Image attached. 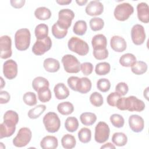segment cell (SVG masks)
Returning <instances> with one entry per match:
<instances>
[{
  "instance_id": "obj_1",
  "label": "cell",
  "mask_w": 149,
  "mask_h": 149,
  "mask_svg": "<svg viewBox=\"0 0 149 149\" xmlns=\"http://www.w3.org/2000/svg\"><path fill=\"white\" fill-rule=\"evenodd\" d=\"M116 107L121 111L141 112L145 108V104L136 97L131 95L127 97H120L118 100Z\"/></svg>"
},
{
  "instance_id": "obj_2",
  "label": "cell",
  "mask_w": 149,
  "mask_h": 149,
  "mask_svg": "<svg viewBox=\"0 0 149 149\" xmlns=\"http://www.w3.org/2000/svg\"><path fill=\"white\" fill-rule=\"evenodd\" d=\"M31 34L28 29H19L15 34V44L19 51H25L28 49L30 44Z\"/></svg>"
},
{
  "instance_id": "obj_3",
  "label": "cell",
  "mask_w": 149,
  "mask_h": 149,
  "mask_svg": "<svg viewBox=\"0 0 149 149\" xmlns=\"http://www.w3.org/2000/svg\"><path fill=\"white\" fill-rule=\"evenodd\" d=\"M68 47L71 51L80 56L87 55L89 51V47L87 43L77 37H72L69 39Z\"/></svg>"
},
{
  "instance_id": "obj_4",
  "label": "cell",
  "mask_w": 149,
  "mask_h": 149,
  "mask_svg": "<svg viewBox=\"0 0 149 149\" xmlns=\"http://www.w3.org/2000/svg\"><path fill=\"white\" fill-rule=\"evenodd\" d=\"M45 129L49 133L58 132L61 126V120L58 115L54 112H49L45 115L42 119Z\"/></svg>"
},
{
  "instance_id": "obj_5",
  "label": "cell",
  "mask_w": 149,
  "mask_h": 149,
  "mask_svg": "<svg viewBox=\"0 0 149 149\" xmlns=\"http://www.w3.org/2000/svg\"><path fill=\"white\" fill-rule=\"evenodd\" d=\"M133 6L127 2L118 4L115 8L113 15L115 19L119 21H125L133 13Z\"/></svg>"
},
{
  "instance_id": "obj_6",
  "label": "cell",
  "mask_w": 149,
  "mask_h": 149,
  "mask_svg": "<svg viewBox=\"0 0 149 149\" xmlns=\"http://www.w3.org/2000/svg\"><path fill=\"white\" fill-rule=\"evenodd\" d=\"M65 70L69 73H77L80 70V63L76 56L71 54L65 55L62 58Z\"/></svg>"
},
{
  "instance_id": "obj_7",
  "label": "cell",
  "mask_w": 149,
  "mask_h": 149,
  "mask_svg": "<svg viewBox=\"0 0 149 149\" xmlns=\"http://www.w3.org/2000/svg\"><path fill=\"white\" fill-rule=\"evenodd\" d=\"M32 133L30 129L26 127L19 129L16 136L13 140V144L16 147H23L27 146L30 141Z\"/></svg>"
},
{
  "instance_id": "obj_8",
  "label": "cell",
  "mask_w": 149,
  "mask_h": 149,
  "mask_svg": "<svg viewBox=\"0 0 149 149\" xmlns=\"http://www.w3.org/2000/svg\"><path fill=\"white\" fill-rule=\"evenodd\" d=\"M74 17V12L69 9H63L58 12V19L56 22L62 29L68 30L72 24V21Z\"/></svg>"
},
{
  "instance_id": "obj_9",
  "label": "cell",
  "mask_w": 149,
  "mask_h": 149,
  "mask_svg": "<svg viewBox=\"0 0 149 149\" xmlns=\"http://www.w3.org/2000/svg\"><path fill=\"white\" fill-rule=\"evenodd\" d=\"M110 129L104 122H99L95 127L94 139L98 143H104L107 141L109 137Z\"/></svg>"
},
{
  "instance_id": "obj_10",
  "label": "cell",
  "mask_w": 149,
  "mask_h": 149,
  "mask_svg": "<svg viewBox=\"0 0 149 149\" xmlns=\"http://www.w3.org/2000/svg\"><path fill=\"white\" fill-rule=\"evenodd\" d=\"M52 47V41L49 37L42 40H37L32 47V52L36 55H42L49 51Z\"/></svg>"
},
{
  "instance_id": "obj_11",
  "label": "cell",
  "mask_w": 149,
  "mask_h": 149,
  "mask_svg": "<svg viewBox=\"0 0 149 149\" xmlns=\"http://www.w3.org/2000/svg\"><path fill=\"white\" fill-rule=\"evenodd\" d=\"M146 35L144 27L141 24L134 25L131 30V38L133 42L137 45H141L146 40Z\"/></svg>"
},
{
  "instance_id": "obj_12",
  "label": "cell",
  "mask_w": 149,
  "mask_h": 149,
  "mask_svg": "<svg viewBox=\"0 0 149 149\" xmlns=\"http://www.w3.org/2000/svg\"><path fill=\"white\" fill-rule=\"evenodd\" d=\"M12 40L8 36H2L0 38L1 58L8 59L12 56Z\"/></svg>"
},
{
  "instance_id": "obj_13",
  "label": "cell",
  "mask_w": 149,
  "mask_h": 149,
  "mask_svg": "<svg viewBox=\"0 0 149 149\" xmlns=\"http://www.w3.org/2000/svg\"><path fill=\"white\" fill-rule=\"evenodd\" d=\"M17 65L13 59L6 61L3 65V73L4 76L9 79L12 80L15 78L17 74Z\"/></svg>"
},
{
  "instance_id": "obj_14",
  "label": "cell",
  "mask_w": 149,
  "mask_h": 149,
  "mask_svg": "<svg viewBox=\"0 0 149 149\" xmlns=\"http://www.w3.org/2000/svg\"><path fill=\"white\" fill-rule=\"evenodd\" d=\"M85 11L91 16L100 15L104 11V5L99 1H91L86 6Z\"/></svg>"
},
{
  "instance_id": "obj_15",
  "label": "cell",
  "mask_w": 149,
  "mask_h": 149,
  "mask_svg": "<svg viewBox=\"0 0 149 149\" xmlns=\"http://www.w3.org/2000/svg\"><path fill=\"white\" fill-rule=\"evenodd\" d=\"M129 125L131 130L135 133L141 132L144 127V121L138 115H132L129 118Z\"/></svg>"
},
{
  "instance_id": "obj_16",
  "label": "cell",
  "mask_w": 149,
  "mask_h": 149,
  "mask_svg": "<svg viewBox=\"0 0 149 149\" xmlns=\"http://www.w3.org/2000/svg\"><path fill=\"white\" fill-rule=\"evenodd\" d=\"M111 48L115 52H122L126 50L127 44L125 40L119 36H113L110 40Z\"/></svg>"
},
{
  "instance_id": "obj_17",
  "label": "cell",
  "mask_w": 149,
  "mask_h": 149,
  "mask_svg": "<svg viewBox=\"0 0 149 149\" xmlns=\"http://www.w3.org/2000/svg\"><path fill=\"white\" fill-rule=\"evenodd\" d=\"M137 17L140 21L147 23L149 22V8L147 3L141 2L137 5Z\"/></svg>"
},
{
  "instance_id": "obj_18",
  "label": "cell",
  "mask_w": 149,
  "mask_h": 149,
  "mask_svg": "<svg viewBox=\"0 0 149 149\" xmlns=\"http://www.w3.org/2000/svg\"><path fill=\"white\" fill-rule=\"evenodd\" d=\"M91 81L86 77L79 78L76 84V91L81 94H86L91 89Z\"/></svg>"
},
{
  "instance_id": "obj_19",
  "label": "cell",
  "mask_w": 149,
  "mask_h": 149,
  "mask_svg": "<svg viewBox=\"0 0 149 149\" xmlns=\"http://www.w3.org/2000/svg\"><path fill=\"white\" fill-rule=\"evenodd\" d=\"M55 96L58 100H63L69 95V91L63 83L56 84L54 88Z\"/></svg>"
},
{
  "instance_id": "obj_20",
  "label": "cell",
  "mask_w": 149,
  "mask_h": 149,
  "mask_svg": "<svg viewBox=\"0 0 149 149\" xmlns=\"http://www.w3.org/2000/svg\"><path fill=\"white\" fill-rule=\"evenodd\" d=\"M58 146V139L53 136H46L40 141V146L43 149H55Z\"/></svg>"
},
{
  "instance_id": "obj_21",
  "label": "cell",
  "mask_w": 149,
  "mask_h": 149,
  "mask_svg": "<svg viewBox=\"0 0 149 149\" xmlns=\"http://www.w3.org/2000/svg\"><path fill=\"white\" fill-rule=\"evenodd\" d=\"M3 123L10 126H16L19 122V115L12 110L7 111L3 115Z\"/></svg>"
},
{
  "instance_id": "obj_22",
  "label": "cell",
  "mask_w": 149,
  "mask_h": 149,
  "mask_svg": "<svg viewBox=\"0 0 149 149\" xmlns=\"http://www.w3.org/2000/svg\"><path fill=\"white\" fill-rule=\"evenodd\" d=\"M91 44L93 49L107 48V40L105 36L102 34L95 35L91 40Z\"/></svg>"
},
{
  "instance_id": "obj_23",
  "label": "cell",
  "mask_w": 149,
  "mask_h": 149,
  "mask_svg": "<svg viewBox=\"0 0 149 149\" xmlns=\"http://www.w3.org/2000/svg\"><path fill=\"white\" fill-rule=\"evenodd\" d=\"M43 66L45 70L50 73H55L60 68L59 62L54 58H48L44 61Z\"/></svg>"
},
{
  "instance_id": "obj_24",
  "label": "cell",
  "mask_w": 149,
  "mask_h": 149,
  "mask_svg": "<svg viewBox=\"0 0 149 149\" xmlns=\"http://www.w3.org/2000/svg\"><path fill=\"white\" fill-rule=\"evenodd\" d=\"M49 83L48 80L41 76H38L34 78L32 81V87L33 89L38 92L39 90L49 87Z\"/></svg>"
},
{
  "instance_id": "obj_25",
  "label": "cell",
  "mask_w": 149,
  "mask_h": 149,
  "mask_svg": "<svg viewBox=\"0 0 149 149\" xmlns=\"http://www.w3.org/2000/svg\"><path fill=\"white\" fill-rule=\"evenodd\" d=\"M136 61V56L130 53L125 54L119 58V63L124 67H131Z\"/></svg>"
},
{
  "instance_id": "obj_26",
  "label": "cell",
  "mask_w": 149,
  "mask_h": 149,
  "mask_svg": "<svg viewBox=\"0 0 149 149\" xmlns=\"http://www.w3.org/2000/svg\"><path fill=\"white\" fill-rule=\"evenodd\" d=\"M34 15L38 20H45L51 17V12L48 8L44 6H41L37 8L35 10Z\"/></svg>"
},
{
  "instance_id": "obj_27",
  "label": "cell",
  "mask_w": 149,
  "mask_h": 149,
  "mask_svg": "<svg viewBox=\"0 0 149 149\" xmlns=\"http://www.w3.org/2000/svg\"><path fill=\"white\" fill-rule=\"evenodd\" d=\"M57 110L63 115H68L73 112L74 107L73 105L69 101L62 102L58 105Z\"/></svg>"
},
{
  "instance_id": "obj_28",
  "label": "cell",
  "mask_w": 149,
  "mask_h": 149,
  "mask_svg": "<svg viewBox=\"0 0 149 149\" xmlns=\"http://www.w3.org/2000/svg\"><path fill=\"white\" fill-rule=\"evenodd\" d=\"M80 119L83 125L91 126L97 120V116L92 112H84L80 115Z\"/></svg>"
},
{
  "instance_id": "obj_29",
  "label": "cell",
  "mask_w": 149,
  "mask_h": 149,
  "mask_svg": "<svg viewBox=\"0 0 149 149\" xmlns=\"http://www.w3.org/2000/svg\"><path fill=\"white\" fill-rule=\"evenodd\" d=\"M37 40H42L48 37V26L44 23L38 24L34 30Z\"/></svg>"
},
{
  "instance_id": "obj_30",
  "label": "cell",
  "mask_w": 149,
  "mask_h": 149,
  "mask_svg": "<svg viewBox=\"0 0 149 149\" xmlns=\"http://www.w3.org/2000/svg\"><path fill=\"white\" fill-rule=\"evenodd\" d=\"M112 141L116 146L122 147L126 144L127 137L122 132H116L112 137Z\"/></svg>"
},
{
  "instance_id": "obj_31",
  "label": "cell",
  "mask_w": 149,
  "mask_h": 149,
  "mask_svg": "<svg viewBox=\"0 0 149 149\" xmlns=\"http://www.w3.org/2000/svg\"><path fill=\"white\" fill-rule=\"evenodd\" d=\"M62 147L66 149H71L74 148L76 144L75 137L70 134H65L61 139Z\"/></svg>"
},
{
  "instance_id": "obj_32",
  "label": "cell",
  "mask_w": 149,
  "mask_h": 149,
  "mask_svg": "<svg viewBox=\"0 0 149 149\" xmlns=\"http://www.w3.org/2000/svg\"><path fill=\"white\" fill-rule=\"evenodd\" d=\"M147 65L143 61H136L135 63L131 66L132 72L137 75H140L145 73L147 70Z\"/></svg>"
},
{
  "instance_id": "obj_33",
  "label": "cell",
  "mask_w": 149,
  "mask_h": 149,
  "mask_svg": "<svg viewBox=\"0 0 149 149\" xmlns=\"http://www.w3.org/2000/svg\"><path fill=\"white\" fill-rule=\"evenodd\" d=\"M65 127L69 132H74L79 127V121L76 117L70 116L66 118L65 122Z\"/></svg>"
},
{
  "instance_id": "obj_34",
  "label": "cell",
  "mask_w": 149,
  "mask_h": 149,
  "mask_svg": "<svg viewBox=\"0 0 149 149\" xmlns=\"http://www.w3.org/2000/svg\"><path fill=\"white\" fill-rule=\"evenodd\" d=\"M87 29V26L86 21L83 20H79L76 22L73 28V31L74 34L78 36L84 35Z\"/></svg>"
},
{
  "instance_id": "obj_35",
  "label": "cell",
  "mask_w": 149,
  "mask_h": 149,
  "mask_svg": "<svg viewBox=\"0 0 149 149\" xmlns=\"http://www.w3.org/2000/svg\"><path fill=\"white\" fill-rule=\"evenodd\" d=\"M0 139L8 137L13 135L16 130V126H10L2 122L0 125Z\"/></svg>"
},
{
  "instance_id": "obj_36",
  "label": "cell",
  "mask_w": 149,
  "mask_h": 149,
  "mask_svg": "<svg viewBox=\"0 0 149 149\" xmlns=\"http://www.w3.org/2000/svg\"><path fill=\"white\" fill-rule=\"evenodd\" d=\"M111 70V65L106 62H100L96 65L95 72L97 75L104 76L107 74Z\"/></svg>"
},
{
  "instance_id": "obj_37",
  "label": "cell",
  "mask_w": 149,
  "mask_h": 149,
  "mask_svg": "<svg viewBox=\"0 0 149 149\" xmlns=\"http://www.w3.org/2000/svg\"><path fill=\"white\" fill-rule=\"evenodd\" d=\"M46 109V106L43 104H39L30 109L28 112V116L30 119L38 118Z\"/></svg>"
},
{
  "instance_id": "obj_38",
  "label": "cell",
  "mask_w": 149,
  "mask_h": 149,
  "mask_svg": "<svg viewBox=\"0 0 149 149\" xmlns=\"http://www.w3.org/2000/svg\"><path fill=\"white\" fill-rule=\"evenodd\" d=\"M78 138L80 141L83 143L90 142L91 139V130L87 127L81 128L78 132Z\"/></svg>"
},
{
  "instance_id": "obj_39",
  "label": "cell",
  "mask_w": 149,
  "mask_h": 149,
  "mask_svg": "<svg viewBox=\"0 0 149 149\" xmlns=\"http://www.w3.org/2000/svg\"><path fill=\"white\" fill-rule=\"evenodd\" d=\"M52 35L57 39L63 38L68 34V30H65L61 28L56 23H55L52 26Z\"/></svg>"
},
{
  "instance_id": "obj_40",
  "label": "cell",
  "mask_w": 149,
  "mask_h": 149,
  "mask_svg": "<svg viewBox=\"0 0 149 149\" xmlns=\"http://www.w3.org/2000/svg\"><path fill=\"white\" fill-rule=\"evenodd\" d=\"M90 27L93 31H96L101 30L104 26V22L100 17H93L90 20Z\"/></svg>"
},
{
  "instance_id": "obj_41",
  "label": "cell",
  "mask_w": 149,
  "mask_h": 149,
  "mask_svg": "<svg viewBox=\"0 0 149 149\" xmlns=\"http://www.w3.org/2000/svg\"><path fill=\"white\" fill-rule=\"evenodd\" d=\"M38 98L42 102H48L52 97L51 90L49 87L45 88L39 90L38 92Z\"/></svg>"
},
{
  "instance_id": "obj_42",
  "label": "cell",
  "mask_w": 149,
  "mask_h": 149,
  "mask_svg": "<svg viewBox=\"0 0 149 149\" xmlns=\"http://www.w3.org/2000/svg\"><path fill=\"white\" fill-rule=\"evenodd\" d=\"M90 101L93 106L99 107L103 104V97L100 93L95 91L90 95Z\"/></svg>"
},
{
  "instance_id": "obj_43",
  "label": "cell",
  "mask_w": 149,
  "mask_h": 149,
  "mask_svg": "<svg viewBox=\"0 0 149 149\" xmlns=\"http://www.w3.org/2000/svg\"><path fill=\"white\" fill-rule=\"evenodd\" d=\"M110 121L112 125L117 128L122 127L125 123V120L123 116L118 113L112 114L110 116Z\"/></svg>"
},
{
  "instance_id": "obj_44",
  "label": "cell",
  "mask_w": 149,
  "mask_h": 149,
  "mask_svg": "<svg viewBox=\"0 0 149 149\" xmlns=\"http://www.w3.org/2000/svg\"><path fill=\"white\" fill-rule=\"evenodd\" d=\"M97 87L100 91L105 93L109 90L111 88V83L107 79H100L97 82Z\"/></svg>"
},
{
  "instance_id": "obj_45",
  "label": "cell",
  "mask_w": 149,
  "mask_h": 149,
  "mask_svg": "<svg viewBox=\"0 0 149 149\" xmlns=\"http://www.w3.org/2000/svg\"><path fill=\"white\" fill-rule=\"evenodd\" d=\"M24 102L29 106H33L37 104V97L35 93L33 92H27L23 97Z\"/></svg>"
},
{
  "instance_id": "obj_46",
  "label": "cell",
  "mask_w": 149,
  "mask_h": 149,
  "mask_svg": "<svg viewBox=\"0 0 149 149\" xmlns=\"http://www.w3.org/2000/svg\"><path fill=\"white\" fill-rule=\"evenodd\" d=\"M93 55L97 60H103L108 56V51L107 48L93 49Z\"/></svg>"
},
{
  "instance_id": "obj_47",
  "label": "cell",
  "mask_w": 149,
  "mask_h": 149,
  "mask_svg": "<svg viewBox=\"0 0 149 149\" xmlns=\"http://www.w3.org/2000/svg\"><path fill=\"white\" fill-rule=\"evenodd\" d=\"M121 97V95L117 92H112L110 93L107 98V103L111 107H116L118 100Z\"/></svg>"
},
{
  "instance_id": "obj_48",
  "label": "cell",
  "mask_w": 149,
  "mask_h": 149,
  "mask_svg": "<svg viewBox=\"0 0 149 149\" xmlns=\"http://www.w3.org/2000/svg\"><path fill=\"white\" fill-rule=\"evenodd\" d=\"M129 91V87L125 82H119L115 87V91L119 93L121 96L125 95Z\"/></svg>"
},
{
  "instance_id": "obj_49",
  "label": "cell",
  "mask_w": 149,
  "mask_h": 149,
  "mask_svg": "<svg viewBox=\"0 0 149 149\" xmlns=\"http://www.w3.org/2000/svg\"><path fill=\"white\" fill-rule=\"evenodd\" d=\"M93 65L90 62H86L80 65V70L86 76L90 75L93 72Z\"/></svg>"
},
{
  "instance_id": "obj_50",
  "label": "cell",
  "mask_w": 149,
  "mask_h": 149,
  "mask_svg": "<svg viewBox=\"0 0 149 149\" xmlns=\"http://www.w3.org/2000/svg\"><path fill=\"white\" fill-rule=\"evenodd\" d=\"M79 77L77 76H70L68 79L67 82L69 87L73 91H76V84Z\"/></svg>"
},
{
  "instance_id": "obj_51",
  "label": "cell",
  "mask_w": 149,
  "mask_h": 149,
  "mask_svg": "<svg viewBox=\"0 0 149 149\" xmlns=\"http://www.w3.org/2000/svg\"><path fill=\"white\" fill-rule=\"evenodd\" d=\"M10 99V94L6 91H1L0 92V103L1 104L8 103Z\"/></svg>"
},
{
  "instance_id": "obj_52",
  "label": "cell",
  "mask_w": 149,
  "mask_h": 149,
  "mask_svg": "<svg viewBox=\"0 0 149 149\" xmlns=\"http://www.w3.org/2000/svg\"><path fill=\"white\" fill-rule=\"evenodd\" d=\"M26 2L25 0H11L10 1V3L12 6L16 9L21 8L23 7Z\"/></svg>"
},
{
  "instance_id": "obj_53",
  "label": "cell",
  "mask_w": 149,
  "mask_h": 149,
  "mask_svg": "<svg viewBox=\"0 0 149 149\" xmlns=\"http://www.w3.org/2000/svg\"><path fill=\"white\" fill-rule=\"evenodd\" d=\"M116 147H115V146L113 144H112L111 143H106V144H104L103 146H102L101 147V149H102V148H109V149H111V148H113V149H115Z\"/></svg>"
},
{
  "instance_id": "obj_54",
  "label": "cell",
  "mask_w": 149,
  "mask_h": 149,
  "mask_svg": "<svg viewBox=\"0 0 149 149\" xmlns=\"http://www.w3.org/2000/svg\"><path fill=\"white\" fill-rule=\"evenodd\" d=\"M56 2L61 5H66L72 2V1L71 0H57L56 1Z\"/></svg>"
},
{
  "instance_id": "obj_55",
  "label": "cell",
  "mask_w": 149,
  "mask_h": 149,
  "mask_svg": "<svg viewBox=\"0 0 149 149\" xmlns=\"http://www.w3.org/2000/svg\"><path fill=\"white\" fill-rule=\"evenodd\" d=\"M87 0H76V2L78 4V5H80V6H83V5H84L86 3H87Z\"/></svg>"
},
{
  "instance_id": "obj_56",
  "label": "cell",
  "mask_w": 149,
  "mask_h": 149,
  "mask_svg": "<svg viewBox=\"0 0 149 149\" xmlns=\"http://www.w3.org/2000/svg\"><path fill=\"white\" fill-rule=\"evenodd\" d=\"M148 88H149V87H147L146 88V90L144 91V93H143V95L147 100H148Z\"/></svg>"
},
{
  "instance_id": "obj_57",
  "label": "cell",
  "mask_w": 149,
  "mask_h": 149,
  "mask_svg": "<svg viewBox=\"0 0 149 149\" xmlns=\"http://www.w3.org/2000/svg\"><path fill=\"white\" fill-rule=\"evenodd\" d=\"M1 89H2L3 88V87L5 85V82L3 81V78L1 77Z\"/></svg>"
}]
</instances>
